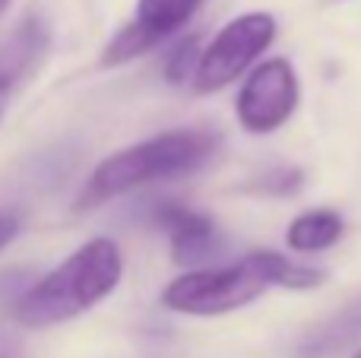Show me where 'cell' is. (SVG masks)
Returning <instances> with one entry per match:
<instances>
[{"label": "cell", "instance_id": "1", "mask_svg": "<svg viewBox=\"0 0 361 358\" xmlns=\"http://www.w3.org/2000/svg\"><path fill=\"white\" fill-rule=\"evenodd\" d=\"M124 279V254L111 238H92L48 270L13 304V317L29 330L67 323L102 304Z\"/></svg>", "mask_w": 361, "mask_h": 358}, {"label": "cell", "instance_id": "2", "mask_svg": "<svg viewBox=\"0 0 361 358\" xmlns=\"http://www.w3.org/2000/svg\"><path fill=\"white\" fill-rule=\"evenodd\" d=\"M219 149V137L212 130H169L133 143L121 152H111L105 162L95 165L80 190L76 209L105 206L114 197H124L152 181H178L200 171Z\"/></svg>", "mask_w": 361, "mask_h": 358}, {"label": "cell", "instance_id": "3", "mask_svg": "<svg viewBox=\"0 0 361 358\" xmlns=\"http://www.w3.org/2000/svg\"><path fill=\"white\" fill-rule=\"evenodd\" d=\"M273 289L260 251L244 254L228 266H197L171 279L162 289V304L187 317H219L247 308L250 302Z\"/></svg>", "mask_w": 361, "mask_h": 358}, {"label": "cell", "instance_id": "4", "mask_svg": "<svg viewBox=\"0 0 361 358\" xmlns=\"http://www.w3.org/2000/svg\"><path fill=\"white\" fill-rule=\"evenodd\" d=\"M276 19L263 10L228 19L200 54L190 89L197 95H212L247 76L260 63L263 51L276 42Z\"/></svg>", "mask_w": 361, "mask_h": 358}, {"label": "cell", "instance_id": "5", "mask_svg": "<svg viewBox=\"0 0 361 358\" xmlns=\"http://www.w3.org/2000/svg\"><path fill=\"white\" fill-rule=\"evenodd\" d=\"M301 101V82L292 61L286 57H267L247 76L235 99V118L254 137L276 133L292 121Z\"/></svg>", "mask_w": 361, "mask_h": 358}, {"label": "cell", "instance_id": "6", "mask_svg": "<svg viewBox=\"0 0 361 358\" xmlns=\"http://www.w3.org/2000/svg\"><path fill=\"white\" fill-rule=\"evenodd\" d=\"M152 219H156L159 228L169 232L175 260L184 266H193V264H200V260H206L219 245L216 226H212L209 216L197 213V209H187V206H180V203H162Z\"/></svg>", "mask_w": 361, "mask_h": 358}, {"label": "cell", "instance_id": "7", "mask_svg": "<svg viewBox=\"0 0 361 358\" xmlns=\"http://www.w3.org/2000/svg\"><path fill=\"white\" fill-rule=\"evenodd\" d=\"M48 44L51 32L42 16H29L19 29H13V35L0 44V92L13 89L19 80H25L44 61Z\"/></svg>", "mask_w": 361, "mask_h": 358}, {"label": "cell", "instance_id": "8", "mask_svg": "<svg viewBox=\"0 0 361 358\" xmlns=\"http://www.w3.org/2000/svg\"><path fill=\"white\" fill-rule=\"evenodd\" d=\"M345 226L343 216L333 209H307V213L295 216L286 228V245L295 254H317L333 247L343 238Z\"/></svg>", "mask_w": 361, "mask_h": 358}, {"label": "cell", "instance_id": "9", "mask_svg": "<svg viewBox=\"0 0 361 358\" xmlns=\"http://www.w3.org/2000/svg\"><path fill=\"white\" fill-rule=\"evenodd\" d=\"M200 4L203 0H137L133 23L156 44H162L190 23L193 13L200 10Z\"/></svg>", "mask_w": 361, "mask_h": 358}, {"label": "cell", "instance_id": "10", "mask_svg": "<svg viewBox=\"0 0 361 358\" xmlns=\"http://www.w3.org/2000/svg\"><path fill=\"white\" fill-rule=\"evenodd\" d=\"M361 336V298L352 304H345L339 314H333L320 330H314L305 342V352L311 358H320L333 349H343L345 342H352Z\"/></svg>", "mask_w": 361, "mask_h": 358}, {"label": "cell", "instance_id": "11", "mask_svg": "<svg viewBox=\"0 0 361 358\" xmlns=\"http://www.w3.org/2000/svg\"><path fill=\"white\" fill-rule=\"evenodd\" d=\"M159 48L137 23H127L121 32H114V38L105 44V54H102V63L105 67H121V63H130L137 57H143L146 51Z\"/></svg>", "mask_w": 361, "mask_h": 358}, {"label": "cell", "instance_id": "12", "mask_svg": "<svg viewBox=\"0 0 361 358\" xmlns=\"http://www.w3.org/2000/svg\"><path fill=\"white\" fill-rule=\"evenodd\" d=\"M200 54H203V48H200V38L197 35L180 38V42L175 44V51H171L169 63H165V80H169V82L193 80L197 63H200Z\"/></svg>", "mask_w": 361, "mask_h": 358}, {"label": "cell", "instance_id": "13", "mask_svg": "<svg viewBox=\"0 0 361 358\" xmlns=\"http://www.w3.org/2000/svg\"><path fill=\"white\" fill-rule=\"evenodd\" d=\"M301 184H305L301 168H273L269 175H263L260 181H257V190H263V194H276V197H286V194H295Z\"/></svg>", "mask_w": 361, "mask_h": 358}, {"label": "cell", "instance_id": "14", "mask_svg": "<svg viewBox=\"0 0 361 358\" xmlns=\"http://www.w3.org/2000/svg\"><path fill=\"white\" fill-rule=\"evenodd\" d=\"M19 235V219L13 213H0V251L6 245H13V238Z\"/></svg>", "mask_w": 361, "mask_h": 358}, {"label": "cell", "instance_id": "15", "mask_svg": "<svg viewBox=\"0 0 361 358\" xmlns=\"http://www.w3.org/2000/svg\"><path fill=\"white\" fill-rule=\"evenodd\" d=\"M10 4H13V0H0V16H4V13L10 10Z\"/></svg>", "mask_w": 361, "mask_h": 358}, {"label": "cell", "instance_id": "16", "mask_svg": "<svg viewBox=\"0 0 361 358\" xmlns=\"http://www.w3.org/2000/svg\"><path fill=\"white\" fill-rule=\"evenodd\" d=\"M352 358H361V349H358V352H355V355H352Z\"/></svg>", "mask_w": 361, "mask_h": 358}]
</instances>
